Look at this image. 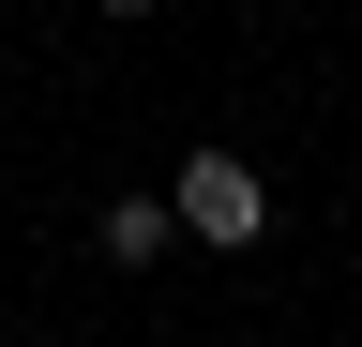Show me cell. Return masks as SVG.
Wrapping results in <instances>:
<instances>
[{
	"label": "cell",
	"mask_w": 362,
	"mask_h": 347,
	"mask_svg": "<svg viewBox=\"0 0 362 347\" xmlns=\"http://www.w3.org/2000/svg\"><path fill=\"white\" fill-rule=\"evenodd\" d=\"M181 242H211V257H257L272 242V196H257L242 151H181Z\"/></svg>",
	"instance_id": "6da1fadb"
},
{
	"label": "cell",
	"mask_w": 362,
	"mask_h": 347,
	"mask_svg": "<svg viewBox=\"0 0 362 347\" xmlns=\"http://www.w3.org/2000/svg\"><path fill=\"white\" fill-rule=\"evenodd\" d=\"M90 242H106L121 272H151V257L181 242V196H106V227H90Z\"/></svg>",
	"instance_id": "7a4b0ae2"
},
{
	"label": "cell",
	"mask_w": 362,
	"mask_h": 347,
	"mask_svg": "<svg viewBox=\"0 0 362 347\" xmlns=\"http://www.w3.org/2000/svg\"><path fill=\"white\" fill-rule=\"evenodd\" d=\"M106 16H151V0H106Z\"/></svg>",
	"instance_id": "3957f363"
}]
</instances>
